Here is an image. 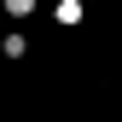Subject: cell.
<instances>
[{
  "instance_id": "cell-1",
  "label": "cell",
  "mask_w": 122,
  "mask_h": 122,
  "mask_svg": "<svg viewBox=\"0 0 122 122\" xmlns=\"http://www.w3.org/2000/svg\"><path fill=\"white\" fill-rule=\"evenodd\" d=\"M23 52H29V35H23V29H6V35H0V58H12V64H18Z\"/></svg>"
},
{
  "instance_id": "cell-3",
  "label": "cell",
  "mask_w": 122,
  "mask_h": 122,
  "mask_svg": "<svg viewBox=\"0 0 122 122\" xmlns=\"http://www.w3.org/2000/svg\"><path fill=\"white\" fill-rule=\"evenodd\" d=\"M0 6H6V18H18V23H23V18H35L41 0H0Z\"/></svg>"
},
{
  "instance_id": "cell-4",
  "label": "cell",
  "mask_w": 122,
  "mask_h": 122,
  "mask_svg": "<svg viewBox=\"0 0 122 122\" xmlns=\"http://www.w3.org/2000/svg\"><path fill=\"white\" fill-rule=\"evenodd\" d=\"M87 6H99V0H87Z\"/></svg>"
},
{
  "instance_id": "cell-2",
  "label": "cell",
  "mask_w": 122,
  "mask_h": 122,
  "mask_svg": "<svg viewBox=\"0 0 122 122\" xmlns=\"http://www.w3.org/2000/svg\"><path fill=\"white\" fill-rule=\"evenodd\" d=\"M81 12H87V0H52V18L64 23V29H76V23H81Z\"/></svg>"
}]
</instances>
